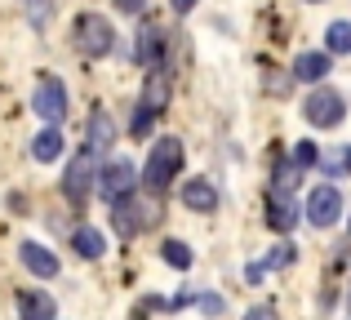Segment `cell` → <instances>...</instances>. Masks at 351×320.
Masks as SVG:
<instances>
[{"instance_id":"9c48e42d","label":"cell","mask_w":351,"mask_h":320,"mask_svg":"<svg viewBox=\"0 0 351 320\" xmlns=\"http://www.w3.org/2000/svg\"><path fill=\"white\" fill-rule=\"evenodd\" d=\"M267 223L276 227V232H293L298 227V205H293V191H276L267 196Z\"/></svg>"},{"instance_id":"3957f363","label":"cell","mask_w":351,"mask_h":320,"mask_svg":"<svg viewBox=\"0 0 351 320\" xmlns=\"http://www.w3.org/2000/svg\"><path fill=\"white\" fill-rule=\"evenodd\" d=\"M178 169H182V143L178 138H160L152 147V156H147V187H152V191H165Z\"/></svg>"},{"instance_id":"484cf974","label":"cell","mask_w":351,"mask_h":320,"mask_svg":"<svg viewBox=\"0 0 351 320\" xmlns=\"http://www.w3.org/2000/svg\"><path fill=\"white\" fill-rule=\"evenodd\" d=\"M196 303H200V312H205V316H223V312H227V303H223L218 294H200Z\"/></svg>"},{"instance_id":"4316f807","label":"cell","mask_w":351,"mask_h":320,"mask_svg":"<svg viewBox=\"0 0 351 320\" xmlns=\"http://www.w3.org/2000/svg\"><path fill=\"white\" fill-rule=\"evenodd\" d=\"M152 121H156V116H147L143 107H138V116H134V138H147V130H152Z\"/></svg>"},{"instance_id":"6da1fadb","label":"cell","mask_w":351,"mask_h":320,"mask_svg":"<svg viewBox=\"0 0 351 320\" xmlns=\"http://www.w3.org/2000/svg\"><path fill=\"white\" fill-rule=\"evenodd\" d=\"M71 36H76V49L85 53V58H107L112 45H116V32L103 14H80L76 27H71Z\"/></svg>"},{"instance_id":"83f0119b","label":"cell","mask_w":351,"mask_h":320,"mask_svg":"<svg viewBox=\"0 0 351 320\" xmlns=\"http://www.w3.org/2000/svg\"><path fill=\"white\" fill-rule=\"evenodd\" d=\"M245 320H276L271 307H254V312H245Z\"/></svg>"},{"instance_id":"5bb4252c","label":"cell","mask_w":351,"mask_h":320,"mask_svg":"<svg viewBox=\"0 0 351 320\" xmlns=\"http://www.w3.org/2000/svg\"><path fill=\"white\" fill-rule=\"evenodd\" d=\"M329 53L325 49H307V53H298V58H293V76L298 80H311V85H316V80H325L329 76Z\"/></svg>"},{"instance_id":"ba28073f","label":"cell","mask_w":351,"mask_h":320,"mask_svg":"<svg viewBox=\"0 0 351 320\" xmlns=\"http://www.w3.org/2000/svg\"><path fill=\"white\" fill-rule=\"evenodd\" d=\"M302 214H307V223L320 227V232L334 227L338 218H343V191H338V187H316L307 196V209H302Z\"/></svg>"},{"instance_id":"8fae6325","label":"cell","mask_w":351,"mask_h":320,"mask_svg":"<svg viewBox=\"0 0 351 320\" xmlns=\"http://www.w3.org/2000/svg\"><path fill=\"white\" fill-rule=\"evenodd\" d=\"M112 223H116V232H120V236H134L138 227L156 223V209H147V214H143V209H138L134 200L125 196V200H116V205H112Z\"/></svg>"},{"instance_id":"d4e9b609","label":"cell","mask_w":351,"mask_h":320,"mask_svg":"<svg viewBox=\"0 0 351 320\" xmlns=\"http://www.w3.org/2000/svg\"><path fill=\"white\" fill-rule=\"evenodd\" d=\"M320 164H325V173H329V178H338V173H343V169H351V147L334 151V156H325Z\"/></svg>"},{"instance_id":"8992f818","label":"cell","mask_w":351,"mask_h":320,"mask_svg":"<svg viewBox=\"0 0 351 320\" xmlns=\"http://www.w3.org/2000/svg\"><path fill=\"white\" fill-rule=\"evenodd\" d=\"M302 116H307L316 130H334V125H343L347 103H343L338 89H316V94L307 98V107H302Z\"/></svg>"},{"instance_id":"603a6c76","label":"cell","mask_w":351,"mask_h":320,"mask_svg":"<svg viewBox=\"0 0 351 320\" xmlns=\"http://www.w3.org/2000/svg\"><path fill=\"white\" fill-rule=\"evenodd\" d=\"M23 5H27V18H32V27H45V23H49V14H53L49 0H23Z\"/></svg>"},{"instance_id":"e0dca14e","label":"cell","mask_w":351,"mask_h":320,"mask_svg":"<svg viewBox=\"0 0 351 320\" xmlns=\"http://www.w3.org/2000/svg\"><path fill=\"white\" fill-rule=\"evenodd\" d=\"M32 156L40 160V164L58 160V156H62V134H58V130H40V134L32 138Z\"/></svg>"},{"instance_id":"9a60e30c","label":"cell","mask_w":351,"mask_h":320,"mask_svg":"<svg viewBox=\"0 0 351 320\" xmlns=\"http://www.w3.org/2000/svg\"><path fill=\"white\" fill-rule=\"evenodd\" d=\"M293 258H298V249H293V241H289V245H280V249H276L271 258H263V262H249V267H245V280H249V285H258V280H263L267 271H280V267H289Z\"/></svg>"},{"instance_id":"52a82bcc","label":"cell","mask_w":351,"mask_h":320,"mask_svg":"<svg viewBox=\"0 0 351 320\" xmlns=\"http://www.w3.org/2000/svg\"><path fill=\"white\" fill-rule=\"evenodd\" d=\"M169 98H173V71L165 67H152L147 71V80H143V98H138V107H143L147 116H160L165 107H169Z\"/></svg>"},{"instance_id":"44dd1931","label":"cell","mask_w":351,"mask_h":320,"mask_svg":"<svg viewBox=\"0 0 351 320\" xmlns=\"http://www.w3.org/2000/svg\"><path fill=\"white\" fill-rule=\"evenodd\" d=\"M165 262H169V267H178V271H187L191 267V249L182 241H165Z\"/></svg>"},{"instance_id":"ac0fdd59","label":"cell","mask_w":351,"mask_h":320,"mask_svg":"<svg viewBox=\"0 0 351 320\" xmlns=\"http://www.w3.org/2000/svg\"><path fill=\"white\" fill-rule=\"evenodd\" d=\"M71 245H76L80 258H103V249H107V241H103V232H98V227H76Z\"/></svg>"},{"instance_id":"ffe728a7","label":"cell","mask_w":351,"mask_h":320,"mask_svg":"<svg viewBox=\"0 0 351 320\" xmlns=\"http://www.w3.org/2000/svg\"><path fill=\"white\" fill-rule=\"evenodd\" d=\"M325 49L329 53H351V23H334L325 32Z\"/></svg>"},{"instance_id":"7c38bea8","label":"cell","mask_w":351,"mask_h":320,"mask_svg":"<svg viewBox=\"0 0 351 320\" xmlns=\"http://www.w3.org/2000/svg\"><path fill=\"white\" fill-rule=\"evenodd\" d=\"M182 205L196 209V214H214V209H218L214 182H209V178H187V182H182Z\"/></svg>"},{"instance_id":"f1b7e54d","label":"cell","mask_w":351,"mask_h":320,"mask_svg":"<svg viewBox=\"0 0 351 320\" xmlns=\"http://www.w3.org/2000/svg\"><path fill=\"white\" fill-rule=\"evenodd\" d=\"M173 9H178V14H191V9H196V0H169Z\"/></svg>"},{"instance_id":"d6986e66","label":"cell","mask_w":351,"mask_h":320,"mask_svg":"<svg viewBox=\"0 0 351 320\" xmlns=\"http://www.w3.org/2000/svg\"><path fill=\"white\" fill-rule=\"evenodd\" d=\"M18 307H23V320H53V298L49 294H23Z\"/></svg>"},{"instance_id":"2e32d148","label":"cell","mask_w":351,"mask_h":320,"mask_svg":"<svg viewBox=\"0 0 351 320\" xmlns=\"http://www.w3.org/2000/svg\"><path fill=\"white\" fill-rule=\"evenodd\" d=\"M112 138H116V125H112V116H107L103 107H98V112H94V121H89V143H85V147L107 151V147H112Z\"/></svg>"},{"instance_id":"30bf717a","label":"cell","mask_w":351,"mask_h":320,"mask_svg":"<svg viewBox=\"0 0 351 320\" xmlns=\"http://www.w3.org/2000/svg\"><path fill=\"white\" fill-rule=\"evenodd\" d=\"M18 254H23V267L32 271V276H40V280L58 276V258H53L40 241H23V245H18Z\"/></svg>"},{"instance_id":"cb8c5ba5","label":"cell","mask_w":351,"mask_h":320,"mask_svg":"<svg viewBox=\"0 0 351 320\" xmlns=\"http://www.w3.org/2000/svg\"><path fill=\"white\" fill-rule=\"evenodd\" d=\"M293 164H302V169L320 164V151H316V143H293Z\"/></svg>"},{"instance_id":"5b68a950","label":"cell","mask_w":351,"mask_h":320,"mask_svg":"<svg viewBox=\"0 0 351 320\" xmlns=\"http://www.w3.org/2000/svg\"><path fill=\"white\" fill-rule=\"evenodd\" d=\"M32 112L40 116V121H49V125H62V121H67V89H62L58 76H45L40 85H36Z\"/></svg>"},{"instance_id":"f546056e","label":"cell","mask_w":351,"mask_h":320,"mask_svg":"<svg viewBox=\"0 0 351 320\" xmlns=\"http://www.w3.org/2000/svg\"><path fill=\"white\" fill-rule=\"evenodd\" d=\"M143 5H147V0H120V9H125V14H138Z\"/></svg>"},{"instance_id":"4fadbf2b","label":"cell","mask_w":351,"mask_h":320,"mask_svg":"<svg viewBox=\"0 0 351 320\" xmlns=\"http://www.w3.org/2000/svg\"><path fill=\"white\" fill-rule=\"evenodd\" d=\"M160 53H165V32L156 23H147L143 32H138V62L152 71V67H160Z\"/></svg>"},{"instance_id":"7a4b0ae2","label":"cell","mask_w":351,"mask_h":320,"mask_svg":"<svg viewBox=\"0 0 351 320\" xmlns=\"http://www.w3.org/2000/svg\"><path fill=\"white\" fill-rule=\"evenodd\" d=\"M98 151L94 147H85V151H80V156L76 160H71L67 164V173H62V196H67L71 200V205H85V200H89V187H94V182H98V173H103V169H98Z\"/></svg>"},{"instance_id":"7402d4cb","label":"cell","mask_w":351,"mask_h":320,"mask_svg":"<svg viewBox=\"0 0 351 320\" xmlns=\"http://www.w3.org/2000/svg\"><path fill=\"white\" fill-rule=\"evenodd\" d=\"M298 169H302V164H276V182H271V187L276 191H293V187H298Z\"/></svg>"},{"instance_id":"277c9868","label":"cell","mask_w":351,"mask_h":320,"mask_svg":"<svg viewBox=\"0 0 351 320\" xmlns=\"http://www.w3.org/2000/svg\"><path fill=\"white\" fill-rule=\"evenodd\" d=\"M134 187H138V169H134L129 160H107V164H103V173H98V191H103L107 205L134 196Z\"/></svg>"}]
</instances>
